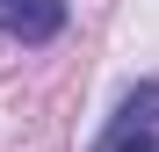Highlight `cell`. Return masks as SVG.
Returning <instances> with one entry per match:
<instances>
[{
	"instance_id": "obj_1",
	"label": "cell",
	"mask_w": 159,
	"mask_h": 152,
	"mask_svg": "<svg viewBox=\"0 0 159 152\" xmlns=\"http://www.w3.org/2000/svg\"><path fill=\"white\" fill-rule=\"evenodd\" d=\"M94 152H159V80L123 94V109L109 116V131H101Z\"/></svg>"
},
{
	"instance_id": "obj_2",
	"label": "cell",
	"mask_w": 159,
	"mask_h": 152,
	"mask_svg": "<svg viewBox=\"0 0 159 152\" xmlns=\"http://www.w3.org/2000/svg\"><path fill=\"white\" fill-rule=\"evenodd\" d=\"M65 29V0H0V36L15 44H51Z\"/></svg>"
}]
</instances>
